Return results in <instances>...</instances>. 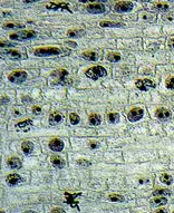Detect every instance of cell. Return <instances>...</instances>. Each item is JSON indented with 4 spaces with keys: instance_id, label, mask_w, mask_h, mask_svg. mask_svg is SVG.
<instances>
[{
    "instance_id": "39",
    "label": "cell",
    "mask_w": 174,
    "mask_h": 213,
    "mask_svg": "<svg viewBox=\"0 0 174 213\" xmlns=\"http://www.w3.org/2000/svg\"><path fill=\"white\" fill-rule=\"evenodd\" d=\"M36 1H39V0H24L25 3H30V2H36Z\"/></svg>"
},
{
    "instance_id": "31",
    "label": "cell",
    "mask_w": 174,
    "mask_h": 213,
    "mask_svg": "<svg viewBox=\"0 0 174 213\" xmlns=\"http://www.w3.org/2000/svg\"><path fill=\"white\" fill-rule=\"evenodd\" d=\"M29 125H33V120H24V122H20V123H18L17 125H16V127L19 130V128H24V127L29 126Z\"/></svg>"
},
{
    "instance_id": "16",
    "label": "cell",
    "mask_w": 174,
    "mask_h": 213,
    "mask_svg": "<svg viewBox=\"0 0 174 213\" xmlns=\"http://www.w3.org/2000/svg\"><path fill=\"white\" fill-rule=\"evenodd\" d=\"M21 150L25 155H29L31 152L34 151V144L31 142H29V141H25L21 144Z\"/></svg>"
},
{
    "instance_id": "38",
    "label": "cell",
    "mask_w": 174,
    "mask_h": 213,
    "mask_svg": "<svg viewBox=\"0 0 174 213\" xmlns=\"http://www.w3.org/2000/svg\"><path fill=\"white\" fill-rule=\"evenodd\" d=\"M168 47H170V48H173V49H174V38H173V39L168 40Z\"/></svg>"
},
{
    "instance_id": "24",
    "label": "cell",
    "mask_w": 174,
    "mask_h": 213,
    "mask_svg": "<svg viewBox=\"0 0 174 213\" xmlns=\"http://www.w3.org/2000/svg\"><path fill=\"white\" fill-rule=\"evenodd\" d=\"M101 27H123V24L121 22H112V21H101L99 22Z\"/></svg>"
},
{
    "instance_id": "42",
    "label": "cell",
    "mask_w": 174,
    "mask_h": 213,
    "mask_svg": "<svg viewBox=\"0 0 174 213\" xmlns=\"http://www.w3.org/2000/svg\"><path fill=\"white\" fill-rule=\"evenodd\" d=\"M91 147H92V148H96V147H97V144H93V143H92V144H91Z\"/></svg>"
},
{
    "instance_id": "37",
    "label": "cell",
    "mask_w": 174,
    "mask_h": 213,
    "mask_svg": "<svg viewBox=\"0 0 174 213\" xmlns=\"http://www.w3.org/2000/svg\"><path fill=\"white\" fill-rule=\"evenodd\" d=\"M80 2H95V1H98V0H79ZM99 1H106V0H99Z\"/></svg>"
},
{
    "instance_id": "2",
    "label": "cell",
    "mask_w": 174,
    "mask_h": 213,
    "mask_svg": "<svg viewBox=\"0 0 174 213\" xmlns=\"http://www.w3.org/2000/svg\"><path fill=\"white\" fill-rule=\"evenodd\" d=\"M60 49L56 47H47V48H37L35 49V56L38 57H49V56L60 55Z\"/></svg>"
},
{
    "instance_id": "1",
    "label": "cell",
    "mask_w": 174,
    "mask_h": 213,
    "mask_svg": "<svg viewBox=\"0 0 174 213\" xmlns=\"http://www.w3.org/2000/svg\"><path fill=\"white\" fill-rule=\"evenodd\" d=\"M85 75L92 80H97L98 78L106 76V69L104 67H102V66H94V67H91L89 69H87Z\"/></svg>"
},
{
    "instance_id": "26",
    "label": "cell",
    "mask_w": 174,
    "mask_h": 213,
    "mask_svg": "<svg viewBox=\"0 0 174 213\" xmlns=\"http://www.w3.org/2000/svg\"><path fill=\"white\" fill-rule=\"evenodd\" d=\"M160 180H161V182L164 183V184H166V185H171L172 182H173V179H172V176L171 175H168V174H162L161 175V177H160Z\"/></svg>"
},
{
    "instance_id": "15",
    "label": "cell",
    "mask_w": 174,
    "mask_h": 213,
    "mask_svg": "<svg viewBox=\"0 0 174 213\" xmlns=\"http://www.w3.org/2000/svg\"><path fill=\"white\" fill-rule=\"evenodd\" d=\"M3 56H7L8 58L12 59V60H19L21 59V54L16 51V50H7V51H3Z\"/></svg>"
},
{
    "instance_id": "32",
    "label": "cell",
    "mask_w": 174,
    "mask_h": 213,
    "mask_svg": "<svg viewBox=\"0 0 174 213\" xmlns=\"http://www.w3.org/2000/svg\"><path fill=\"white\" fill-rule=\"evenodd\" d=\"M110 200L112 201V202H123V201H124V198H123L122 195L112 194V195H110Z\"/></svg>"
},
{
    "instance_id": "4",
    "label": "cell",
    "mask_w": 174,
    "mask_h": 213,
    "mask_svg": "<svg viewBox=\"0 0 174 213\" xmlns=\"http://www.w3.org/2000/svg\"><path fill=\"white\" fill-rule=\"evenodd\" d=\"M52 77H57L58 83L61 84V85H67V84H70V79H68V71L66 69H58V70L54 71L52 75Z\"/></svg>"
},
{
    "instance_id": "27",
    "label": "cell",
    "mask_w": 174,
    "mask_h": 213,
    "mask_svg": "<svg viewBox=\"0 0 174 213\" xmlns=\"http://www.w3.org/2000/svg\"><path fill=\"white\" fill-rule=\"evenodd\" d=\"M107 120L112 124L117 123L119 120V114H117V113H110V114L107 115Z\"/></svg>"
},
{
    "instance_id": "9",
    "label": "cell",
    "mask_w": 174,
    "mask_h": 213,
    "mask_svg": "<svg viewBox=\"0 0 174 213\" xmlns=\"http://www.w3.org/2000/svg\"><path fill=\"white\" fill-rule=\"evenodd\" d=\"M86 10L91 13H105V7L99 3H93L86 7Z\"/></svg>"
},
{
    "instance_id": "10",
    "label": "cell",
    "mask_w": 174,
    "mask_h": 213,
    "mask_svg": "<svg viewBox=\"0 0 174 213\" xmlns=\"http://www.w3.org/2000/svg\"><path fill=\"white\" fill-rule=\"evenodd\" d=\"M49 148L55 152H60L64 148V142L59 139H54L49 142Z\"/></svg>"
},
{
    "instance_id": "17",
    "label": "cell",
    "mask_w": 174,
    "mask_h": 213,
    "mask_svg": "<svg viewBox=\"0 0 174 213\" xmlns=\"http://www.w3.org/2000/svg\"><path fill=\"white\" fill-rule=\"evenodd\" d=\"M8 166L12 170H18V169L21 167V162L17 158H11L8 160Z\"/></svg>"
},
{
    "instance_id": "20",
    "label": "cell",
    "mask_w": 174,
    "mask_h": 213,
    "mask_svg": "<svg viewBox=\"0 0 174 213\" xmlns=\"http://www.w3.org/2000/svg\"><path fill=\"white\" fill-rule=\"evenodd\" d=\"M65 196H66V202H67V203H70V205H73V207H77V202H75V199L80 196V193H77V194L65 193Z\"/></svg>"
},
{
    "instance_id": "21",
    "label": "cell",
    "mask_w": 174,
    "mask_h": 213,
    "mask_svg": "<svg viewBox=\"0 0 174 213\" xmlns=\"http://www.w3.org/2000/svg\"><path fill=\"white\" fill-rule=\"evenodd\" d=\"M82 57L86 60H91V62H96L97 60V54L94 51H85L82 54Z\"/></svg>"
},
{
    "instance_id": "23",
    "label": "cell",
    "mask_w": 174,
    "mask_h": 213,
    "mask_svg": "<svg viewBox=\"0 0 174 213\" xmlns=\"http://www.w3.org/2000/svg\"><path fill=\"white\" fill-rule=\"evenodd\" d=\"M102 122V117H101V115H98V114H92L91 116H89V124L91 125H93V126H97V125H99Z\"/></svg>"
},
{
    "instance_id": "18",
    "label": "cell",
    "mask_w": 174,
    "mask_h": 213,
    "mask_svg": "<svg viewBox=\"0 0 174 213\" xmlns=\"http://www.w3.org/2000/svg\"><path fill=\"white\" fill-rule=\"evenodd\" d=\"M50 161H52V165L55 167H57V169H63V167L65 166L64 160L61 158H59V156H52Z\"/></svg>"
},
{
    "instance_id": "34",
    "label": "cell",
    "mask_w": 174,
    "mask_h": 213,
    "mask_svg": "<svg viewBox=\"0 0 174 213\" xmlns=\"http://www.w3.org/2000/svg\"><path fill=\"white\" fill-rule=\"evenodd\" d=\"M22 25H16V24H6V25H3V28L5 29H11V28H21Z\"/></svg>"
},
{
    "instance_id": "5",
    "label": "cell",
    "mask_w": 174,
    "mask_h": 213,
    "mask_svg": "<svg viewBox=\"0 0 174 213\" xmlns=\"http://www.w3.org/2000/svg\"><path fill=\"white\" fill-rule=\"evenodd\" d=\"M27 78V74L22 70H17V71H14L11 74L8 76V79L11 82V83H15V84H20L22 82H25Z\"/></svg>"
},
{
    "instance_id": "41",
    "label": "cell",
    "mask_w": 174,
    "mask_h": 213,
    "mask_svg": "<svg viewBox=\"0 0 174 213\" xmlns=\"http://www.w3.org/2000/svg\"><path fill=\"white\" fill-rule=\"evenodd\" d=\"M52 212H64V210L63 209H54Z\"/></svg>"
},
{
    "instance_id": "14",
    "label": "cell",
    "mask_w": 174,
    "mask_h": 213,
    "mask_svg": "<svg viewBox=\"0 0 174 213\" xmlns=\"http://www.w3.org/2000/svg\"><path fill=\"white\" fill-rule=\"evenodd\" d=\"M20 182H21V177L18 174H9L7 176V183L10 186H15L17 184H19Z\"/></svg>"
},
{
    "instance_id": "6",
    "label": "cell",
    "mask_w": 174,
    "mask_h": 213,
    "mask_svg": "<svg viewBox=\"0 0 174 213\" xmlns=\"http://www.w3.org/2000/svg\"><path fill=\"white\" fill-rule=\"evenodd\" d=\"M133 9V2L131 1H121V2H117L114 7V10L116 13H128Z\"/></svg>"
},
{
    "instance_id": "43",
    "label": "cell",
    "mask_w": 174,
    "mask_h": 213,
    "mask_svg": "<svg viewBox=\"0 0 174 213\" xmlns=\"http://www.w3.org/2000/svg\"><path fill=\"white\" fill-rule=\"evenodd\" d=\"M157 212H166V211H165V210H162V209H160V210L157 211Z\"/></svg>"
},
{
    "instance_id": "28",
    "label": "cell",
    "mask_w": 174,
    "mask_h": 213,
    "mask_svg": "<svg viewBox=\"0 0 174 213\" xmlns=\"http://www.w3.org/2000/svg\"><path fill=\"white\" fill-rule=\"evenodd\" d=\"M107 60L110 63H116L121 60V56L118 54H108L107 56Z\"/></svg>"
},
{
    "instance_id": "30",
    "label": "cell",
    "mask_w": 174,
    "mask_h": 213,
    "mask_svg": "<svg viewBox=\"0 0 174 213\" xmlns=\"http://www.w3.org/2000/svg\"><path fill=\"white\" fill-rule=\"evenodd\" d=\"M153 8L156 10H160V11H166V10H168V6L166 3H156V5L153 6Z\"/></svg>"
},
{
    "instance_id": "45",
    "label": "cell",
    "mask_w": 174,
    "mask_h": 213,
    "mask_svg": "<svg viewBox=\"0 0 174 213\" xmlns=\"http://www.w3.org/2000/svg\"><path fill=\"white\" fill-rule=\"evenodd\" d=\"M171 1H174V0H171Z\"/></svg>"
},
{
    "instance_id": "35",
    "label": "cell",
    "mask_w": 174,
    "mask_h": 213,
    "mask_svg": "<svg viewBox=\"0 0 174 213\" xmlns=\"http://www.w3.org/2000/svg\"><path fill=\"white\" fill-rule=\"evenodd\" d=\"M33 112H34V114H40V113H41V108H40L39 106H35Z\"/></svg>"
},
{
    "instance_id": "7",
    "label": "cell",
    "mask_w": 174,
    "mask_h": 213,
    "mask_svg": "<svg viewBox=\"0 0 174 213\" xmlns=\"http://www.w3.org/2000/svg\"><path fill=\"white\" fill-rule=\"evenodd\" d=\"M135 85H136V87H137L138 89L143 90V92H146L150 88H154L156 86L155 83L151 79H138L136 80Z\"/></svg>"
},
{
    "instance_id": "12",
    "label": "cell",
    "mask_w": 174,
    "mask_h": 213,
    "mask_svg": "<svg viewBox=\"0 0 174 213\" xmlns=\"http://www.w3.org/2000/svg\"><path fill=\"white\" fill-rule=\"evenodd\" d=\"M46 8L47 9H50V10H58V9H65L67 10V11H70L69 7H68L67 3L65 2H59V3H56V2H50V3H47L46 5ZM72 13V11H70Z\"/></svg>"
},
{
    "instance_id": "40",
    "label": "cell",
    "mask_w": 174,
    "mask_h": 213,
    "mask_svg": "<svg viewBox=\"0 0 174 213\" xmlns=\"http://www.w3.org/2000/svg\"><path fill=\"white\" fill-rule=\"evenodd\" d=\"M84 161H85V160H82V161H79V162H78V163H79V164H85V165H89V164H91V163H89V162H84Z\"/></svg>"
},
{
    "instance_id": "13",
    "label": "cell",
    "mask_w": 174,
    "mask_h": 213,
    "mask_svg": "<svg viewBox=\"0 0 174 213\" xmlns=\"http://www.w3.org/2000/svg\"><path fill=\"white\" fill-rule=\"evenodd\" d=\"M61 120H63V115L59 114V113H57V112H55V113L50 114V116H49V124H50L52 126L58 125Z\"/></svg>"
},
{
    "instance_id": "19",
    "label": "cell",
    "mask_w": 174,
    "mask_h": 213,
    "mask_svg": "<svg viewBox=\"0 0 174 213\" xmlns=\"http://www.w3.org/2000/svg\"><path fill=\"white\" fill-rule=\"evenodd\" d=\"M168 203V199L160 196V198H154L151 200V204L153 207H161V205H165Z\"/></svg>"
},
{
    "instance_id": "44",
    "label": "cell",
    "mask_w": 174,
    "mask_h": 213,
    "mask_svg": "<svg viewBox=\"0 0 174 213\" xmlns=\"http://www.w3.org/2000/svg\"><path fill=\"white\" fill-rule=\"evenodd\" d=\"M141 1H144V2H147V1H151V0H141Z\"/></svg>"
},
{
    "instance_id": "22",
    "label": "cell",
    "mask_w": 174,
    "mask_h": 213,
    "mask_svg": "<svg viewBox=\"0 0 174 213\" xmlns=\"http://www.w3.org/2000/svg\"><path fill=\"white\" fill-rule=\"evenodd\" d=\"M83 35H85V30L83 29H73L67 32V36L69 38H76V37H82Z\"/></svg>"
},
{
    "instance_id": "11",
    "label": "cell",
    "mask_w": 174,
    "mask_h": 213,
    "mask_svg": "<svg viewBox=\"0 0 174 213\" xmlns=\"http://www.w3.org/2000/svg\"><path fill=\"white\" fill-rule=\"evenodd\" d=\"M155 116L159 120H168V118L171 117V112L166 109V108H157L155 111Z\"/></svg>"
},
{
    "instance_id": "3",
    "label": "cell",
    "mask_w": 174,
    "mask_h": 213,
    "mask_svg": "<svg viewBox=\"0 0 174 213\" xmlns=\"http://www.w3.org/2000/svg\"><path fill=\"white\" fill-rule=\"evenodd\" d=\"M36 37V32L33 30H24L19 31V32H15L9 36L10 39L12 40H18V41H24V40H29Z\"/></svg>"
},
{
    "instance_id": "29",
    "label": "cell",
    "mask_w": 174,
    "mask_h": 213,
    "mask_svg": "<svg viewBox=\"0 0 174 213\" xmlns=\"http://www.w3.org/2000/svg\"><path fill=\"white\" fill-rule=\"evenodd\" d=\"M69 120H70V123L73 124V125H76V124L79 123V116L76 113H70Z\"/></svg>"
},
{
    "instance_id": "8",
    "label": "cell",
    "mask_w": 174,
    "mask_h": 213,
    "mask_svg": "<svg viewBox=\"0 0 174 213\" xmlns=\"http://www.w3.org/2000/svg\"><path fill=\"white\" fill-rule=\"evenodd\" d=\"M143 114H144V112L142 108L135 107L128 112L127 118L130 122H137V120H140L141 118L143 117Z\"/></svg>"
},
{
    "instance_id": "33",
    "label": "cell",
    "mask_w": 174,
    "mask_h": 213,
    "mask_svg": "<svg viewBox=\"0 0 174 213\" xmlns=\"http://www.w3.org/2000/svg\"><path fill=\"white\" fill-rule=\"evenodd\" d=\"M165 85H166V87H168V89H173L174 90V77L168 78V79L166 80Z\"/></svg>"
},
{
    "instance_id": "25",
    "label": "cell",
    "mask_w": 174,
    "mask_h": 213,
    "mask_svg": "<svg viewBox=\"0 0 174 213\" xmlns=\"http://www.w3.org/2000/svg\"><path fill=\"white\" fill-rule=\"evenodd\" d=\"M171 194V191L170 190H166V188H163V190H156V191L153 192V196H168V195Z\"/></svg>"
},
{
    "instance_id": "36",
    "label": "cell",
    "mask_w": 174,
    "mask_h": 213,
    "mask_svg": "<svg viewBox=\"0 0 174 213\" xmlns=\"http://www.w3.org/2000/svg\"><path fill=\"white\" fill-rule=\"evenodd\" d=\"M66 45H68V46H70V47H73V48H75L76 47V43H74V41H66Z\"/></svg>"
}]
</instances>
